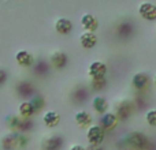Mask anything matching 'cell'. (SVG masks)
<instances>
[{"label": "cell", "instance_id": "6da1fadb", "mask_svg": "<svg viewBox=\"0 0 156 150\" xmlns=\"http://www.w3.org/2000/svg\"><path fill=\"white\" fill-rule=\"evenodd\" d=\"M123 141L130 150H148L149 145H151L148 137L141 131L127 132V134L125 135Z\"/></svg>", "mask_w": 156, "mask_h": 150}, {"label": "cell", "instance_id": "7a4b0ae2", "mask_svg": "<svg viewBox=\"0 0 156 150\" xmlns=\"http://www.w3.org/2000/svg\"><path fill=\"white\" fill-rule=\"evenodd\" d=\"M105 135H107V132H105L99 124H92V126L86 130V141H88V145L101 148L105 141Z\"/></svg>", "mask_w": 156, "mask_h": 150}, {"label": "cell", "instance_id": "3957f363", "mask_svg": "<svg viewBox=\"0 0 156 150\" xmlns=\"http://www.w3.org/2000/svg\"><path fill=\"white\" fill-rule=\"evenodd\" d=\"M119 121H126L127 119H130V116L134 113V105H133L132 101L129 100H123L121 101L115 108V112Z\"/></svg>", "mask_w": 156, "mask_h": 150}, {"label": "cell", "instance_id": "277c9868", "mask_svg": "<svg viewBox=\"0 0 156 150\" xmlns=\"http://www.w3.org/2000/svg\"><path fill=\"white\" fill-rule=\"evenodd\" d=\"M14 59H15L16 64L23 67V68L33 67L36 63L34 55H33L30 51H27V49H19V51H16L15 55H14Z\"/></svg>", "mask_w": 156, "mask_h": 150}, {"label": "cell", "instance_id": "5b68a950", "mask_svg": "<svg viewBox=\"0 0 156 150\" xmlns=\"http://www.w3.org/2000/svg\"><path fill=\"white\" fill-rule=\"evenodd\" d=\"M107 73H108V67L104 62H101V60H93L88 67V75L90 79L105 78Z\"/></svg>", "mask_w": 156, "mask_h": 150}, {"label": "cell", "instance_id": "8992f818", "mask_svg": "<svg viewBox=\"0 0 156 150\" xmlns=\"http://www.w3.org/2000/svg\"><path fill=\"white\" fill-rule=\"evenodd\" d=\"M138 14L144 21L156 22V4L151 2H143L138 4Z\"/></svg>", "mask_w": 156, "mask_h": 150}, {"label": "cell", "instance_id": "52a82bcc", "mask_svg": "<svg viewBox=\"0 0 156 150\" xmlns=\"http://www.w3.org/2000/svg\"><path fill=\"white\" fill-rule=\"evenodd\" d=\"M118 123H119V120H118V118H116V115L114 112H110V111H108L107 113H104V115L100 116L99 123L97 124L107 132V131H112V130H115L116 126H118Z\"/></svg>", "mask_w": 156, "mask_h": 150}, {"label": "cell", "instance_id": "ba28073f", "mask_svg": "<svg viewBox=\"0 0 156 150\" xmlns=\"http://www.w3.org/2000/svg\"><path fill=\"white\" fill-rule=\"evenodd\" d=\"M81 22V26H82L83 32H88V33H96L97 29H99L100 23H99V19L93 15V14H83L80 19Z\"/></svg>", "mask_w": 156, "mask_h": 150}, {"label": "cell", "instance_id": "9c48e42d", "mask_svg": "<svg viewBox=\"0 0 156 150\" xmlns=\"http://www.w3.org/2000/svg\"><path fill=\"white\" fill-rule=\"evenodd\" d=\"M149 75L147 73H136L132 78V86L137 91H145L149 86Z\"/></svg>", "mask_w": 156, "mask_h": 150}, {"label": "cell", "instance_id": "30bf717a", "mask_svg": "<svg viewBox=\"0 0 156 150\" xmlns=\"http://www.w3.org/2000/svg\"><path fill=\"white\" fill-rule=\"evenodd\" d=\"M74 121H76V124L78 127L88 130L89 127L93 124V116H92V113L88 112V111L81 109L74 113Z\"/></svg>", "mask_w": 156, "mask_h": 150}, {"label": "cell", "instance_id": "8fae6325", "mask_svg": "<svg viewBox=\"0 0 156 150\" xmlns=\"http://www.w3.org/2000/svg\"><path fill=\"white\" fill-rule=\"evenodd\" d=\"M73 27L74 26H73L71 19L66 18V16H60V18H58L54 23V29L56 30V33L60 34V36H69L71 32H73Z\"/></svg>", "mask_w": 156, "mask_h": 150}, {"label": "cell", "instance_id": "7c38bea8", "mask_svg": "<svg viewBox=\"0 0 156 150\" xmlns=\"http://www.w3.org/2000/svg\"><path fill=\"white\" fill-rule=\"evenodd\" d=\"M90 105H92V109L96 113H99L100 116L107 113L108 109H110V102H108V100L105 98L104 96H100V94H97V96H94L93 98H92Z\"/></svg>", "mask_w": 156, "mask_h": 150}, {"label": "cell", "instance_id": "4fadbf2b", "mask_svg": "<svg viewBox=\"0 0 156 150\" xmlns=\"http://www.w3.org/2000/svg\"><path fill=\"white\" fill-rule=\"evenodd\" d=\"M63 146V138L60 135H51L43 139L41 150H60Z\"/></svg>", "mask_w": 156, "mask_h": 150}, {"label": "cell", "instance_id": "5bb4252c", "mask_svg": "<svg viewBox=\"0 0 156 150\" xmlns=\"http://www.w3.org/2000/svg\"><path fill=\"white\" fill-rule=\"evenodd\" d=\"M49 62H51L52 67H54L55 70H63L69 63V56L66 55V52H63V51H55L54 53L51 55Z\"/></svg>", "mask_w": 156, "mask_h": 150}, {"label": "cell", "instance_id": "9a60e30c", "mask_svg": "<svg viewBox=\"0 0 156 150\" xmlns=\"http://www.w3.org/2000/svg\"><path fill=\"white\" fill-rule=\"evenodd\" d=\"M43 123L48 128H56L60 124V115L56 111H45L43 115Z\"/></svg>", "mask_w": 156, "mask_h": 150}, {"label": "cell", "instance_id": "2e32d148", "mask_svg": "<svg viewBox=\"0 0 156 150\" xmlns=\"http://www.w3.org/2000/svg\"><path fill=\"white\" fill-rule=\"evenodd\" d=\"M97 43H99V38H97V36L94 33L83 32L80 36V45L83 49H93L97 45Z\"/></svg>", "mask_w": 156, "mask_h": 150}, {"label": "cell", "instance_id": "e0dca14e", "mask_svg": "<svg viewBox=\"0 0 156 150\" xmlns=\"http://www.w3.org/2000/svg\"><path fill=\"white\" fill-rule=\"evenodd\" d=\"M3 150H16L18 148V137H16V132H8L4 137L2 138V142H0Z\"/></svg>", "mask_w": 156, "mask_h": 150}, {"label": "cell", "instance_id": "ac0fdd59", "mask_svg": "<svg viewBox=\"0 0 156 150\" xmlns=\"http://www.w3.org/2000/svg\"><path fill=\"white\" fill-rule=\"evenodd\" d=\"M36 115L34 108L30 104L29 100H23L19 102L18 105V116H21L22 119H32Z\"/></svg>", "mask_w": 156, "mask_h": 150}, {"label": "cell", "instance_id": "d6986e66", "mask_svg": "<svg viewBox=\"0 0 156 150\" xmlns=\"http://www.w3.org/2000/svg\"><path fill=\"white\" fill-rule=\"evenodd\" d=\"M22 120L23 119L18 115H10L5 120V126L8 127L11 132H18L19 128H21V124H22Z\"/></svg>", "mask_w": 156, "mask_h": 150}, {"label": "cell", "instance_id": "ffe728a7", "mask_svg": "<svg viewBox=\"0 0 156 150\" xmlns=\"http://www.w3.org/2000/svg\"><path fill=\"white\" fill-rule=\"evenodd\" d=\"M29 101H30V104L33 105V108H34V112L36 113L41 112V111L45 108V105H47L45 98H44L41 94H33V96L30 97Z\"/></svg>", "mask_w": 156, "mask_h": 150}, {"label": "cell", "instance_id": "44dd1931", "mask_svg": "<svg viewBox=\"0 0 156 150\" xmlns=\"http://www.w3.org/2000/svg\"><path fill=\"white\" fill-rule=\"evenodd\" d=\"M144 118H145V123L148 124L149 127L156 128V108L148 109L145 112V115H144Z\"/></svg>", "mask_w": 156, "mask_h": 150}, {"label": "cell", "instance_id": "7402d4cb", "mask_svg": "<svg viewBox=\"0 0 156 150\" xmlns=\"http://www.w3.org/2000/svg\"><path fill=\"white\" fill-rule=\"evenodd\" d=\"M90 86L93 90H104L107 86V78H100V79H90Z\"/></svg>", "mask_w": 156, "mask_h": 150}, {"label": "cell", "instance_id": "603a6c76", "mask_svg": "<svg viewBox=\"0 0 156 150\" xmlns=\"http://www.w3.org/2000/svg\"><path fill=\"white\" fill-rule=\"evenodd\" d=\"M16 137H18V148L19 149H25L29 145V137H27V134L16 132Z\"/></svg>", "mask_w": 156, "mask_h": 150}, {"label": "cell", "instance_id": "cb8c5ba5", "mask_svg": "<svg viewBox=\"0 0 156 150\" xmlns=\"http://www.w3.org/2000/svg\"><path fill=\"white\" fill-rule=\"evenodd\" d=\"M7 80V73L4 70H0V86H3Z\"/></svg>", "mask_w": 156, "mask_h": 150}, {"label": "cell", "instance_id": "d4e9b609", "mask_svg": "<svg viewBox=\"0 0 156 150\" xmlns=\"http://www.w3.org/2000/svg\"><path fill=\"white\" fill-rule=\"evenodd\" d=\"M69 150H88V149H86L83 145H80V143H74V145L70 146V149H69Z\"/></svg>", "mask_w": 156, "mask_h": 150}, {"label": "cell", "instance_id": "484cf974", "mask_svg": "<svg viewBox=\"0 0 156 150\" xmlns=\"http://www.w3.org/2000/svg\"><path fill=\"white\" fill-rule=\"evenodd\" d=\"M86 149L88 150H103V148H97V146H86Z\"/></svg>", "mask_w": 156, "mask_h": 150}, {"label": "cell", "instance_id": "4316f807", "mask_svg": "<svg viewBox=\"0 0 156 150\" xmlns=\"http://www.w3.org/2000/svg\"><path fill=\"white\" fill-rule=\"evenodd\" d=\"M154 85L156 86V75H155V77H154Z\"/></svg>", "mask_w": 156, "mask_h": 150}, {"label": "cell", "instance_id": "83f0119b", "mask_svg": "<svg viewBox=\"0 0 156 150\" xmlns=\"http://www.w3.org/2000/svg\"><path fill=\"white\" fill-rule=\"evenodd\" d=\"M127 150H130V149H127Z\"/></svg>", "mask_w": 156, "mask_h": 150}]
</instances>
